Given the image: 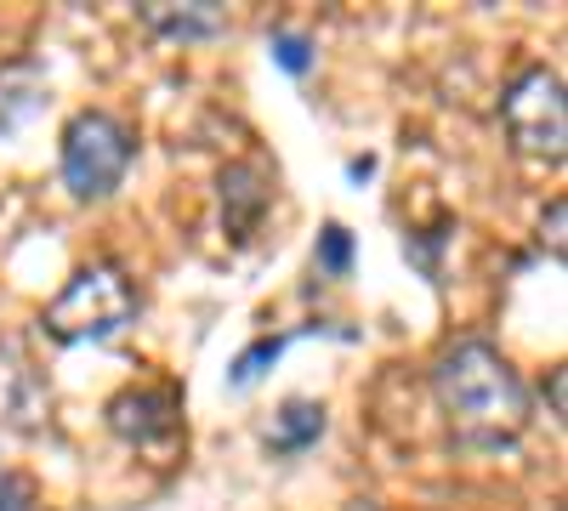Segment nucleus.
I'll return each mask as SVG.
<instances>
[{
	"label": "nucleus",
	"mask_w": 568,
	"mask_h": 511,
	"mask_svg": "<svg viewBox=\"0 0 568 511\" xmlns=\"http://www.w3.org/2000/svg\"><path fill=\"white\" fill-rule=\"evenodd\" d=\"M433 392L460 449L495 454L529 432V387L517 376V364L484 336H466L438 352Z\"/></svg>",
	"instance_id": "f257e3e1"
},
{
	"label": "nucleus",
	"mask_w": 568,
	"mask_h": 511,
	"mask_svg": "<svg viewBox=\"0 0 568 511\" xmlns=\"http://www.w3.org/2000/svg\"><path fill=\"white\" fill-rule=\"evenodd\" d=\"M136 313H142V296L125 278V267L91 262V267H80L69 278L52 302H45L40 330L52 336L58 347H80V341H109V336L131 330Z\"/></svg>",
	"instance_id": "f03ea898"
},
{
	"label": "nucleus",
	"mask_w": 568,
	"mask_h": 511,
	"mask_svg": "<svg viewBox=\"0 0 568 511\" xmlns=\"http://www.w3.org/2000/svg\"><path fill=\"white\" fill-rule=\"evenodd\" d=\"M136 160V131L109 114V109H80L69 125H63V143H58V165H63V188L80 200V205H98L109 200L125 171Z\"/></svg>",
	"instance_id": "7ed1b4c3"
},
{
	"label": "nucleus",
	"mask_w": 568,
	"mask_h": 511,
	"mask_svg": "<svg viewBox=\"0 0 568 511\" xmlns=\"http://www.w3.org/2000/svg\"><path fill=\"white\" fill-rule=\"evenodd\" d=\"M500 131L506 143L524 154V160H540V165H562V149H568V103H562V74L535 63L524 69L506 91H500Z\"/></svg>",
	"instance_id": "20e7f679"
},
{
	"label": "nucleus",
	"mask_w": 568,
	"mask_h": 511,
	"mask_svg": "<svg viewBox=\"0 0 568 511\" xmlns=\"http://www.w3.org/2000/svg\"><path fill=\"white\" fill-rule=\"evenodd\" d=\"M109 432L131 449H160L182 432V392L176 387H125L109 398Z\"/></svg>",
	"instance_id": "39448f33"
},
{
	"label": "nucleus",
	"mask_w": 568,
	"mask_h": 511,
	"mask_svg": "<svg viewBox=\"0 0 568 511\" xmlns=\"http://www.w3.org/2000/svg\"><path fill=\"white\" fill-rule=\"evenodd\" d=\"M267 205H273V194H267L262 165H227L222 171V227H227V239H251Z\"/></svg>",
	"instance_id": "423d86ee"
},
{
	"label": "nucleus",
	"mask_w": 568,
	"mask_h": 511,
	"mask_svg": "<svg viewBox=\"0 0 568 511\" xmlns=\"http://www.w3.org/2000/svg\"><path fill=\"white\" fill-rule=\"evenodd\" d=\"M136 18L165 40H216L233 29L227 7H211V0H194V7H136Z\"/></svg>",
	"instance_id": "0eeeda50"
},
{
	"label": "nucleus",
	"mask_w": 568,
	"mask_h": 511,
	"mask_svg": "<svg viewBox=\"0 0 568 511\" xmlns=\"http://www.w3.org/2000/svg\"><path fill=\"white\" fill-rule=\"evenodd\" d=\"M318 438H324V403H313V398H291V403L273 415V427H267V443L278 454H302Z\"/></svg>",
	"instance_id": "6e6552de"
},
{
	"label": "nucleus",
	"mask_w": 568,
	"mask_h": 511,
	"mask_svg": "<svg viewBox=\"0 0 568 511\" xmlns=\"http://www.w3.org/2000/svg\"><path fill=\"white\" fill-rule=\"evenodd\" d=\"M40 69L34 63H7L0 69V136H12L29 114H34V98H40Z\"/></svg>",
	"instance_id": "1a4fd4ad"
},
{
	"label": "nucleus",
	"mask_w": 568,
	"mask_h": 511,
	"mask_svg": "<svg viewBox=\"0 0 568 511\" xmlns=\"http://www.w3.org/2000/svg\"><path fill=\"white\" fill-rule=\"evenodd\" d=\"M313 262H318L324 278H347V267H353V234H347L342 222H324V234L313 245Z\"/></svg>",
	"instance_id": "9d476101"
},
{
	"label": "nucleus",
	"mask_w": 568,
	"mask_h": 511,
	"mask_svg": "<svg viewBox=\"0 0 568 511\" xmlns=\"http://www.w3.org/2000/svg\"><path fill=\"white\" fill-rule=\"evenodd\" d=\"M267 52H273V63H278L284 74H296V80L313 69V40H307L302 29H273V34H267Z\"/></svg>",
	"instance_id": "9b49d317"
},
{
	"label": "nucleus",
	"mask_w": 568,
	"mask_h": 511,
	"mask_svg": "<svg viewBox=\"0 0 568 511\" xmlns=\"http://www.w3.org/2000/svg\"><path fill=\"white\" fill-rule=\"evenodd\" d=\"M278 352H284V336H262L256 347H245L240 358H233V376H227V381H233V387H256L262 369L278 364Z\"/></svg>",
	"instance_id": "f8f14e48"
},
{
	"label": "nucleus",
	"mask_w": 568,
	"mask_h": 511,
	"mask_svg": "<svg viewBox=\"0 0 568 511\" xmlns=\"http://www.w3.org/2000/svg\"><path fill=\"white\" fill-rule=\"evenodd\" d=\"M0 511H29V483L0 472Z\"/></svg>",
	"instance_id": "ddd939ff"
},
{
	"label": "nucleus",
	"mask_w": 568,
	"mask_h": 511,
	"mask_svg": "<svg viewBox=\"0 0 568 511\" xmlns=\"http://www.w3.org/2000/svg\"><path fill=\"white\" fill-rule=\"evenodd\" d=\"M551 239V256H562V200H551V211L540 216V245Z\"/></svg>",
	"instance_id": "4468645a"
},
{
	"label": "nucleus",
	"mask_w": 568,
	"mask_h": 511,
	"mask_svg": "<svg viewBox=\"0 0 568 511\" xmlns=\"http://www.w3.org/2000/svg\"><path fill=\"white\" fill-rule=\"evenodd\" d=\"M347 511H382V505H375V500H353Z\"/></svg>",
	"instance_id": "2eb2a0df"
}]
</instances>
